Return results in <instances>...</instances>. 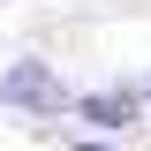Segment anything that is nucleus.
I'll use <instances>...</instances> for the list:
<instances>
[{"label":"nucleus","mask_w":151,"mask_h":151,"mask_svg":"<svg viewBox=\"0 0 151 151\" xmlns=\"http://www.w3.org/2000/svg\"><path fill=\"white\" fill-rule=\"evenodd\" d=\"M68 83H60V68L53 60H38V53H23V60H8L0 68V106L8 113H30V121H60L68 113Z\"/></svg>","instance_id":"nucleus-1"},{"label":"nucleus","mask_w":151,"mask_h":151,"mask_svg":"<svg viewBox=\"0 0 151 151\" xmlns=\"http://www.w3.org/2000/svg\"><path fill=\"white\" fill-rule=\"evenodd\" d=\"M68 151H121V136H76Z\"/></svg>","instance_id":"nucleus-3"},{"label":"nucleus","mask_w":151,"mask_h":151,"mask_svg":"<svg viewBox=\"0 0 151 151\" xmlns=\"http://www.w3.org/2000/svg\"><path fill=\"white\" fill-rule=\"evenodd\" d=\"M136 98H144V121H151V76H144V83H136Z\"/></svg>","instance_id":"nucleus-4"},{"label":"nucleus","mask_w":151,"mask_h":151,"mask_svg":"<svg viewBox=\"0 0 151 151\" xmlns=\"http://www.w3.org/2000/svg\"><path fill=\"white\" fill-rule=\"evenodd\" d=\"M68 113H76V121H91L98 136H129L136 121H144V98H136V83H106V91H76Z\"/></svg>","instance_id":"nucleus-2"}]
</instances>
